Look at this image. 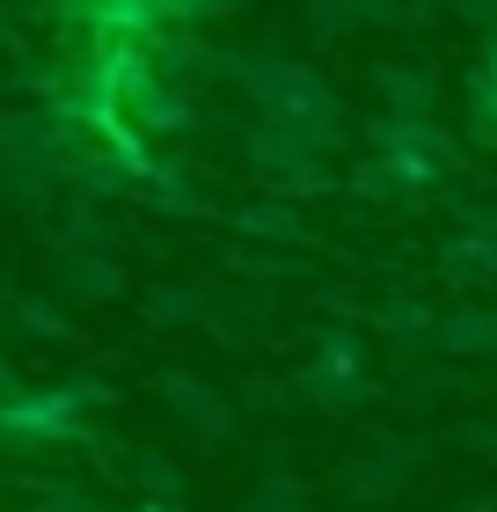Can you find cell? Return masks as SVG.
Instances as JSON below:
<instances>
[{
    "mask_svg": "<svg viewBox=\"0 0 497 512\" xmlns=\"http://www.w3.org/2000/svg\"><path fill=\"white\" fill-rule=\"evenodd\" d=\"M483 110H490V118H497V74H490V88H483Z\"/></svg>",
    "mask_w": 497,
    "mask_h": 512,
    "instance_id": "6da1fadb",
    "label": "cell"
}]
</instances>
